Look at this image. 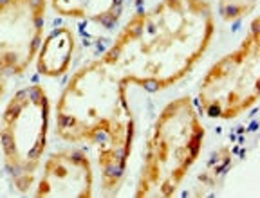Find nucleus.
<instances>
[{
  "instance_id": "20e7f679",
  "label": "nucleus",
  "mask_w": 260,
  "mask_h": 198,
  "mask_svg": "<svg viewBox=\"0 0 260 198\" xmlns=\"http://www.w3.org/2000/svg\"><path fill=\"white\" fill-rule=\"evenodd\" d=\"M51 103L42 85H29L11 96L0 117V150L13 187L29 193L47 148Z\"/></svg>"
},
{
  "instance_id": "6e6552de",
  "label": "nucleus",
  "mask_w": 260,
  "mask_h": 198,
  "mask_svg": "<svg viewBox=\"0 0 260 198\" xmlns=\"http://www.w3.org/2000/svg\"><path fill=\"white\" fill-rule=\"evenodd\" d=\"M74 34L69 27H56L42 40L37 54V69L42 76L60 77L71 67L74 53Z\"/></svg>"
},
{
  "instance_id": "0eeeda50",
  "label": "nucleus",
  "mask_w": 260,
  "mask_h": 198,
  "mask_svg": "<svg viewBox=\"0 0 260 198\" xmlns=\"http://www.w3.org/2000/svg\"><path fill=\"white\" fill-rule=\"evenodd\" d=\"M92 186L94 171L89 155L78 148H61L47 155L32 196L90 198Z\"/></svg>"
},
{
  "instance_id": "f257e3e1",
  "label": "nucleus",
  "mask_w": 260,
  "mask_h": 198,
  "mask_svg": "<svg viewBox=\"0 0 260 198\" xmlns=\"http://www.w3.org/2000/svg\"><path fill=\"white\" fill-rule=\"evenodd\" d=\"M213 34L210 0H159L130 16L100 60L126 83L165 90L199 63Z\"/></svg>"
},
{
  "instance_id": "423d86ee",
  "label": "nucleus",
  "mask_w": 260,
  "mask_h": 198,
  "mask_svg": "<svg viewBox=\"0 0 260 198\" xmlns=\"http://www.w3.org/2000/svg\"><path fill=\"white\" fill-rule=\"evenodd\" d=\"M47 0H0V72L20 76L44 40Z\"/></svg>"
},
{
  "instance_id": "39448f33",
  "label": "nucleus",
  "mask_w": 260,
  "mask_h": 198,
  "mask_svg": "<svg viewBox=\"0 0 260 198\" xmlns=\"http://www.w3.org/2000/svg\"><path fill=\"white\" fill-rule=\"evenodd\" d=\"M258 18L239 47L211 65L199 83L197 105L210 119L233 121L253 108L260 97Z\"/></svg>"
},
{
  "instance_id": "f03ea898",
  "label": "nucleus",
  "mask_w": 260,
  "mask_h": 198,
  "mask_svg": "<svg viewBox=\"0 0 260 198\" xmlns=\"http://www.w3.org/2000/svg\"><path fill=\"white\" fill-rule=\"evenodd\" d=\"M126 85L96 58L73 72L56 103L54 134L69 144H89L96 151L105 191L119 187L132 153L136 121Z\"/></svg>"
},
{
  "instance_id": "9b49d317",
  "label": "nucleus",
  "mask_w": 260,
  "mask_h": 198,
  "mask_svg": "<svg viewBox=\"0 0 260 198\" xmlns=\"http://www.w3.org/2000/svg\"><path fill=\"white\" fill-rule=\"evenodd\" d=\"M6 92V80H4V76H0V96Z\"/></svg>"
},
{
  "instance_id": "1a4fd4ad",
  "label": "nucleus",
  "mask_w": 260,
  "mask_h": 198,
  "mask_svg": "<svg viewBox=\"0 0 260 198\" xmlns=\"http://www.w3.org/2000/svg\"><path fill=\"white\" fill-rule=\"evenodd\" d=\"M53 11L65 18L114 24L119 18L123 0H47Z\"/></svg>"
},
{
  "instance_id": "9d476101",
  "label": "nucleus",
  "mask_w": 260,
  "mask_h": 198,
  "mask_svg": "<svg viewBox=\"0 0 260 198\" xmlns=\"http://www.w3.org/2000/svg\"><path fill=\"white\" fill-rule=\"evenodd\" d=\"M258 0H219V16L224 22L240 20L242 16H248L256 8Z\"/></svg>"
},
{
  "instance_id": "7ed1b4c3",
  "label": "nucleus",
  "mask_w": 260,
  "mask_h": 198,
  "mask_svg": "<svg viewBox=\"0 0 260 198\" xmlns=\"http://www.w3.org/2000/svg\"><path fill=\"white\" fill-rule=\"evenodd\" d=\"M206 130L190 96L162 106L145 144L136 198L174 196L203 150Z\"/></svg>"
}]
</instances>
